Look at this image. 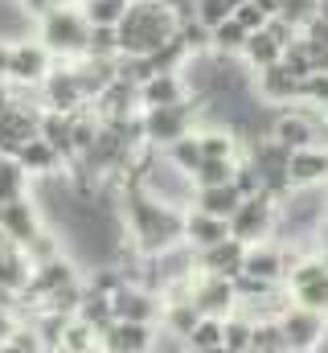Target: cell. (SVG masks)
<instances>
[{
	"instance_id": "cell-1",
	"label": "cell",
	"mask_w": 328,
	"mask_h": 353,
	"mask_svg": "<svg viewBox=\"0 0 328 353\" xmlns=\"http://www.w3.org/2000/svg\"><path fill=\"white\" fill-rule=\"evenodd\" d=\"M123 226L132 234L136 255H156L164 247L181 243V226H185V210L164 205L156 197H148L144 189H127L123 193Z\"/></svg>"
},
{
	"instance_id": "cell-2",
	"label": "cell",
	"mask_w": 328,
	"mask_h": 353,
	"mask_svg": "<svg viewBox=\"0 0 328 353\" xmlns=\"http://www.w3.org/2000/svg\"><path fill=\"white\" fill-rule=\"evenodd\" d=\"M176 25L181 21L164 8L161 0H136V4H127V12L115 25L119 54H156L164 41L176 33Z\"/></svg>"
},
{
	"instance_id": "cell-3",
	"label": "cell",
	"mask_w": 328,
	"mask_h": 353,
	"mask_svg": "<svg viewBox=\"0 0 328 353\" xmlns=\"http://www.w3.org/2000/svg\"><path fill=\"white\" fill-rule=\"evenodd\" d=\"M86 37H90V21L82 17L79 4H54L45 17H37V41L58 62H70V58L86 54Z\"/></svg>"
},
{
	"instance_id": "cell-4",
	"label": "cell",
	"mask_w": 328,
	"mask_h": 353,
	"mask_svg": "<svg viewBox=\"0 0 328 353\" xmlns=\"http://www.w3.org/2000/svg\"><path fill=\"white\" fill-rule=\"evenodd\" d=\"M140 119H144V144H148V148H164V144H172L176 136L193 132V123H197V103H193V94H189V99H181V103L140 107Z\"/></svg>"
},
{
	"instance_id": "cell-5",
	"label": "cell",
	"mask_w": 328,
	"mask_h": 353,
	"mask_svg": "<svg viewBox=\"0 0 328 353\" xmlns=\"http://www.w3.org/2000/svg\"><path fill=\"white\" fill-rule=\"evenodd\" d=\"M54 54L33 37V41H8V70H4V83L21 90H37L41 79L54 70Z\"/></svg>"
},
{
	"instance_id": "cell-6",
	"label": "cell",
	"mask_w": 328,
	"mask_h": 353,
	"mask_svg": "<svg viewBox=\"0 0 328 353\" xmlns=\"http://www.w3.org/2000/svg\"><path fill=\"white\" fill-rule=\"evenodd\" d=\"M226 222H230V234L243 239L246 247H250V243H263V239L275 234V226H279V205H275L267 193H250V197L238 201V210H234Z\"/></svg>"
},
{
	"instance_id": "cell-7",
	"label": "cell",
	"mask_w": 328,
	"mask_h": 353,
	"mask_svg": "<svg viewBox=\"0 0 328 353\" xmlns=\"http://www.w3.org/2000/svg\"><path fill=\"white\" fill-rule=\"evenodd\" d=\"M41 123V103H25L21 94H8L0 87V152H17L25 140L37 136Z\"/></svg>"
},
{
	"instance_id": "cell-8",
	"label": "cell",
	"mask_w": 328,
	"mask_h": 353,
	"mask_svg": "<svg viewBox=\"0 0 328 353\" xmlns=\"http://www.w3.org/2000/svg\"><path fill=\"white\" fill-rule=\"evenodd\" d=\"M189 300L197 304V312L226 316V312H234L238 292H234V279H230V275H218V271H201V267H193V275H189Z\"/></svg>"
},
{
	"instance_id": "cell-9",
	"label": "cell",
	"mask_w": 328,
	"mask_h": 353,
	"mask_svg": "<svg viewBox=\"0 0 328 353\" xmlns=\"http://www.w3.org/2000/svg\"><path fill=\"white\" fill-rule=\"evenodd\" d=\"M275 321H279V329H283V337H287V350H291V353L320 350V341H325V333H328L325 312H316V308H304V304H287V308H283Z\"/></svg>"
},
{
	"instance_id": "cell-10",
	"label": "cell",
	"mask_w": 328,
	"mask_h": 353,
	"mask_svg": "<svg viewBox=\"0 0 328 353\" xmlns=\"http://www.w3.org/2000/svg\"><path fill=\"white\" fill-rule=\"evenodd\" d=\"M283 279H287V292H291L296 304L316 308V312H328V267H325L320 255L291 263V271H287Z\"/></svg>"
},
{
	"instance_id": "cell-11",
	"label": "cell",
	"mask_w": 328,
	"mask_h": 353,
	"mask_svg": "<svg viewBox=\"0 0 328 353\" xmlns=\"http://www.w3.org/2000/svg\"><path fill=\"white\" fill-rule=\"evenodd\" d=\"M161 304L164 300L156 296V288L136 283V279H127V283H119V288L111 292V312H115V321H148V325H156Z\"/></svg>"
},
{
	"instance_id": "cell-12",
	"label": "cell",
	"mask_w": 328,
	"mask_h": 353,
	"mask_svg": "<svg viewBox=\"0 0 328 353\" xmlns=\"http://www.w3.org/2000/svg\"><path fill=\"white\" fill-rule=\"evenodd\" d=\"M41 107H54V111H79L86 107V94H82L79 79H74V70L66 66V62H54V70L41 79Z\"/></svg>"
},
{
	"instance_id": "cell-13",
	"label": "cell",
	"mask_w": 328,
	"mask_h": 353,
	"mask_svg": "<svg viewBox=\"0 0 328 353\" xmlns=\"http://www.w3.org/2000/svg\"><path fill=\"white\" fill-rule=\"evenodd\" d=\"M152 337H156V325H148V321H111V325L99 333V350L148 353L152 350Z\"/></svg>"
},
{
	"instance_id": "cell-14",
	"label": "cell",
	"mask_w": 328,
	"mask_h": 353,
	"mask_svg": "<svg viewBox=\"0 0 328 353\" xmlns=\"http://www.w3.org/2000/svg\"><path fill=\"white\" fill-rule=\"evenodd\" d=\"M0 230L8 243H25L41 230V210L33 201V193L25 197H12V201H0Z\"/></svg>"
},
{
	"instance_id": "cell-15",
	"label": "cell",
	"mask_w": 328,
	"mask_h": 353,
	"mask_svg": "<svg viewBox=\"0 0 328 353\" xmlns=\"http://www.w3.org/2000/svg\"><path fill=\"white\" fill-rule=\"evenodd\" d=\"M254 94H258L263 103H271V107L291 103V99H300V79H296V74L283 66V58H279V62L254 70Z\"/></svg>"
},
{
	"instance_id": "cell-16",
	"label": "cell",
	"mask_w": 328,
	"mask_h": 353,
	"mask_svg": "<svg viewBox=\"0 0 328 353\" xmlns=\"http://www.w3.org/2000/svg\"><path fill=\"white\" fill-rule=\"evenodd\" d=\"M226 234H230V222H226V218H214V214H205V210H197V205H189V210H185L181 239H185L193 251L214 247V243H222Z\"/></svg>"
},
{
	"instance_id": "cell-17",
	"label": "cell",
	"mask_w": 328,
	"mask_h": 353,
	"mask_svg": "<svg viewBox=\"0 0 328 353\" xmlns=\"http://www.w3.org/2000/svg\"><path fill=\"white\" fill-rule=\"evenodd\" d=\"M12 157L25 165V173H29V176H45V181H50V176H62V165H66V161H62V152H58L45 136L25 140Z\"/></svg>"
},
{
	"instance_id": "cell-18",
	"label": "cell",
	"mask_w": 328,
	"mask_h": 353,
	"mask_svg": "<svg viewBox=\"0 0 328 353\" xmlns=\"http://www.w3.org/2000/svg\"><path fill=\"white\" fill-rule=\"evenodd\" d=\"M243 275L250 279H263V283H279L287 275V255L271 243H250L243 255Z\"/></svg>"
},
{
	"instance_id": "cell-19",
	"label": "cell",
	"mask_w": 328,
	"mask_h": 353,
	"mask_svg": "<svg viewBox=\"0 0 328 353\" xmlns=\"http://www.w3.org/2000/svg\"><path fill=\"white\" fill-rule=\"evenodd\" d=\"M287 181L291 185H325L328 181V152H320L316 144L291 148L287 152Z\"/></svg>"
},
{
	"instance_id": "cell-20",
	"label": "cell",
	"mask_w": 328,
	"mask_h": 353,
	"mask_svg": "<svg viewBox=\"0 0 328 353\" xmlns=\"http://www.w3.org/2000/svg\"><path fill=\"white\" fill-rule=\"evenodd\" d=\"M271 140L283 144L287 152L304 148V144H316V119L304 115V111H283V115L271 119Z\"/></svg>"
},
{
	"instance_id": "cell-21",
	"label": "cell",
	"mask_w": 328,
	"mask_h": 353,
	"mask_svg": "<svg viewBox=\"0 0 328 353\" xmlns=\"http://www.w3.org/2000/svg\"><path fill=\"white\" fill-rule=\"evenodd\" d=\"M189 99V83L181 70H156L140 83V107H161V103H181Z\"/></svg>"
},
{
	"instance_id": "cell-22",
	"label": "cell",
	"mask_w": 328,
	"mask_h": 353,
	"mask_svg": "<svg viewBox=\"0 0 328 353\" xmlns=\"http://www.w3.org/2000/svg\"><path fill=\"white\" fill-rule=\"evenodd\" d=\"M243 255H246V243L243 239H234V234H226L222 243H214V247H201L197 251V267L201 271H218V275H238L243 271Z\"/></svg>"
},
{
	"instance_id": "cell-23",
	"label": "cell",
	"mask_w": 328,
	"mask_h": 353,
	"mask_svg": "<svg viewBox=\"0 0 328 353\" xmlns=\"http://www.w3.org/2000/svg\"><path fill=\"white\" fill-rule=\"evenodd\" d=\"M238 201H243V193H238L234 181H226V185H197L193 189V205L214 214V218H230L238 210Z\"/></svg>"
},
{
	"instance_id": "cell-24",
	"label": "cell",
	"mask_w": 328,
	"mask_h": 353,
	"mask_svg": "<svg viewBox=\"0 0 328 353\" xmlns=\"http://www.w3.org/2000/svg\"><path fill=\"white\" fill-rule=\"evenodd\" d=\"M246 62V70L254 74V70H263V66H271V62H279L283 58V46L267 33V29H250L246 33V46H243V54H238Z\"/></svg>"
},
{
	"instance_id": "cell-25",
	"label": "cell",
	"mask_w": 328,
	"mask_h": 353,
	"mask_svg": "<svg viewBox=\"0 0 328 353\" xmlns=\"http://www.w3.org/2000/svg\"><path fill=\"white\" fill-rule=\"evenodd\" d=\"M29 259H25V251H21V243H4L0 247V288L4 292H25V283H29Z\"/></svg>"
},
{
	"instance_id": "cell-26",
	"label": "cell",
	"mask_w": 328,
	"mask_h": 353,
	"mask_svg": "<svg viewBox=\"0 0 328 353\" xmlns=\"http://www.w3.org/2000/svg\"><path fill=\"white\" fill-rule=\"evenodd\" d=\"M246 33H250V29H246L243 21L230 12L222 25H214V29H209V54H218V58H238V54H243V46H246Z\"/></svg>"
},
{
	"instance_id": "cell-27",
	"label": "cell",
	"mask_w": 328,
	"mask_h": 353,
	"mask_svg": "<svg viewBox=\"0 0 328 353\" xmlns=\"http://www.w3.org/2000/svg\"><path fill=\"white\" fill-rule=\"evenodd\" d=\"M185 350H193V353H222V316L201 312V316H197V325H193V329H189V337H185Z\"/></svg>"
},
{
	"instance_id": "cell-28",
	"label": "cell",
	"mask_w": 328,
	"mask_h": 353,
	"mask_svg": "<svg viewBox=\"0 0 328 353\" xmlns=\"http://www.w3.org/2000/svg\"><path fill=\"white\" fill-rule=\"evenodd\" d=\"M29 189H33V176L25 173V165H21L12 152H0V201L25 197Z\"/></svg>"
},
{
	"instance_id": "cell-29",
	"label": "cell",
	"mask_w": 328,
	"mask_h": 353,
	"mask_svg": "<svg viewBox=\"0 0 328 353\" xmlns=\"http://www.w3.org/2000/svg\"><path fill=\"white\" fill-rule=\"evenodd\" d=\"M58 350H66V353H90V350H99V333H94V329H90L86 321H79V316H70V321L62 325Z\"/></svg>"
},
{
	"instance_id": "cell-30",
	"label": "cell",
	"mask_w": 328,
	"mask_h": 353,
	"mask_svg": "<svg viewBox=\"0 0 328 353\" xmlns=\"http://www.w3.org/2000/svg\"><path fill=\"white\" fill-rule=\"evenodd\" d=\"M234 165H238V157H201V165L193 169V185H226V181H234Z\"/></svg>"
},
{
	"instance_id": "cell-31",
	"label": "cell",
	"mask_w": 328,
	"mask_h": 353,
	"mask_svg": "<svg viewBox=\"0 0 328 353\" xmlns=\"http://www.w3.org/2000/svg\"><path fill=\"white\" fill-rule=\"evenodd\" d=\"M164 157L181 169V173H193L197 165H201V148H197V132H185V136H176L172 144H164L161 148Z\"/></svg>"
},
{
	"instance_id": "cell-32",
	"label": "cell",
	"mask_w": 328,
	"mask_h": 353,
	"mask_svg": "<svg viewBox=\"0 0 328 353\" xmlns=\"http://www.w3.org/2000/svg\"><path fill=\"white\" fill-rule=\"evenodd\" d=\"M197 148L201 157H238V136L234 128H209V132H197Z\"/></svg>"
},
{
	"instance_id": "cell-33",
	"label": "cell",
	"mask_w": 328,
	"mask_h": 353,
	"mask_svg": "<svg viewBox=\"0 0 328 353\" xmlns=\"http://www.w3.org/2000/svg\"><path fill=\"white\" fill-rule=\"evenodd\" d=\"M250 353H287V337L279 329V321H254V333H250Z\"/></svg>"
},
{
	"instance_id": "cell-34",
	"label": "cell",
	"mask_w": 328,
	"mask_h": 353,
	"mask_svg": "<svg viewBox=\"0 0 328 353\" xmlns=\"http://www.w3.org/2000/svg\"><path fill=\"white\" fill-rule=\"evenodd\" d=\"M21 251H25V259H29V263H45V259L62 255V239H54V234L41 226L33 239H25V243H21Z\"/></svg>"
},
{
	"instance_id": "cell-35",
	"label": "cell",
	"mask_w": 328,
	"mask_h": 353,
	"mask_svg": "<svg viewBox=\"0 0 328 353\" xmlns=\"http://www.w3.org/2000/svg\"><path fill=\"white\" fill-rule=\"evenodd\" d=\"M86 54H94V58H115V54H119V33H115V25H90Z\"/></svg>"
},
{
	"instance_id": "cell-36",
	"label": "cell",
	"mask_w": 328,
	"mask_h": 353,
	"mask_svg": "<svg viewBox=\"0 0 328 353\" xmlns=\"http://www.w3.org/2000/svg\"><path fill=\"white\" fill-rule=\"evenodd\" d=\"M0 350H8V353H37L41 350V337H37V329L29 325V321H17V329L4 337V345Z\"/></svg>"
},
{
	"instance_id": "cell-37",
	"label": "cell",
	"mask_w": 328,
	"mask_h": 353,
	"mask_svg": "<svg viewBox=\"0 0 328 353\" xmlns=\"http://www.w3.org/2000/svg\"><path fill=\"white\" fill-rule=\"evenodd\" d=\"M230 12H234V4H230V0H193V21H201L205 29L222 25Z\"/></svg>"
},
{
	"instance_id": "cell-38",
	"label": "cell",
	"mask_w": 328,
	"mask_h": 353,
	"mask_svg": "<svg viewBox=\"0 0 328 353\" xmlns=\"http://www.w3.org/2000/svg\"><path fill=\"white\" fill-rule=\"evenodd\" d=\"M300 99L325 107L328 103V70H308V74L300 79Z\"/></svg>"
},
{
	"instance_id": "cell-39",
	"label": "cell",
	"mask_w": 328,
	"mask_h": 353,
	"mask_svg": "<svg viewBox=\"0 0 328 353\" xmlns=\"http://www.w3.org/2000/svg\"><path fill=\"white\" fill-rule=\"evenodd\" d=\"M234 185H238L243 197L263 193V173H258V165H254V161H238V165H234Z\"/></svg>"
},
{
	"instance_id": "cell-40",
	"label": "cell",
	"mask_w": 328,
	"mask_h": 353,
	"mask_svg": "<svg viewBox=\"0 0 328 353\" xmlns=\"http://www.w3.org/2000/svg\"><path fill=\"white\" fill-rule=\"evenodd\" d=\"M279 17H287L300 29L308 17H316V0H279Z\"/></svg>"
},
{
	"instance_id": "cell-41",
	"label": "cell",
	"mask_w": 328,
	"mask_h": 353,
	"mask_svg": "<svg viewBox=\"0 0 328 353\" xmlns=\"http://www.w3.org/2000/svg\"><path fill=\"white\" fill-rule=\"evenodd\" d=\"M234 17H238V21H243L246 29H263V25H267V17H271V12H267V8H263V4H258V0H243V4H234Z\"/></svg>"
},
{
	"instance_id": "cell-42",
	"label": "cell",
	"mask_w": 328,
	"mask_h": 353,
	"mask_svg": "<svg viewBox=\"0 0 328 353\" xmlns=\"http://www.w3.org/2000/svg\"><path fill=\"white\" fill-rule=\"evenodd\" d=\"M17 321H21V308H17V304H0V345H4V337L17 329Z\"/></svg>"
},
{
	"instance_id": "cell-43",
	"label": "cell",
	"mask_w": 328,
	"mask_h": 353,
	"mask_svg": "<svg viewBox=\"0 0 328 353\" xmlns=\"http://www.w3.org/2000/svg\"><path fill=\"white\" fill-rule=\"evenodd\" d=\"M17 4H21V12H25V17H33V21H37V17H45V12L54 8V0H17Z\"/></svg>"
},
{
	"instance_id": "cell-44",
	"label": "cell",
	"mask_w": 328,
	"mask_h": 353,
	"mask_svg": "<svg viewBox=\"0 0 328 353\" xmlns=\"http://www.w3.org/2000/svg\"><path fill=\"white\" fill-rule=\"evenodd\" d=\"M161 4L176 17V21H189V17H193V0H161Z\"/></svg>"
},
{
	"instance_id": "cell-45",
	"label": "cell",
	"mask_w": 328,
	"mask_h": 353,
	"mask_svg": "<svg viewBox=\"0 0 328 353\" xmlns=\"http://www.w3.org/2000/svg\"><path fill=\"white\" fill-rule=\"evenodd\" d=\"M4 70H8V41L0 37V83H4Z\"/></svg>"
},
{
	"instance_id": "cell-46",
	"label": "cell",
	"mask_w": 328,
	"mask_h": 353,
	"mask_svg": "<svg viewBox=\"0 0 328 353\" xmlns=\"http://www.w3.org/2000/svg\"><path fill=\"white\" fill-rule=\"evenodd\" d=\"M316 12H320V17L328 21V0H316Z\"/></svg>"
},
{
	"instance_id": "cell-47",
	"label": "cell",
	"mask_w": 328,
	"mask_h": 353,
	"mask_svg": "<svg viewBox=\"0 0 328 353\" xmlns=\"http://www.w3.org/2000/svg\"><path fill=\"white\" fill-rule=\"evenodd\" d=\"M54 4H79V0H54Z\"/></svg>"
},
{
	"instance_id": "cell-48",
	"label": "cell",
	"mask_w": 328,
	"mask_h": 353,
	"mask_svg": "<svg viewBox=\"0 0 328 353\" xmlns=\"http://www.w3.org/2000/svg\"><path fill=\"white\" fill-rule=\"evenodd\" d=\"M325 119H328V103H325Z\"/></svg>"
},
{
	"instance_id": "cell-49",
	"label": "cell",
	"mask_w": 328,
	"mask_h": 353,
	"mask_svg": "<svg viewBox=\"0 0 328 353\" xmlns=\"http://www.w3.org/2000/svg\"><path fill=\"white\" fill-rule=\"evenodd\" d=\"M230 4H243V0H230Z\"/></svg>"
},
{
	"instance_id": "cell-50",
	"label": "cell",
	"mask_w": 328,
	"mask_h": 353,
	"mask_svg": "<svg viewBox=\"0 0 328 353\" xmlns=\"http://www.w3.org/2000/svg\"><path fill=\"white\" fill-rule=\"evenodd\" d=\"M127 4H136V0H127Z\"/></svg>"
}]
</instances>
